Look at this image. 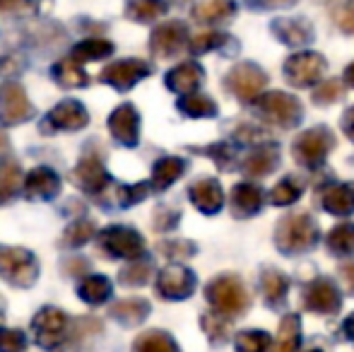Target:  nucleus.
Returning a JSON list of instances; mask_svg holds the SVG:
<instances>
[{
    "mask_svg": "<svg viewBox=\"0 0 354 352\" xmlns=\"http://www.w3.org/2000/svg\"><path fill=\"white\" fill-rule=\"evenodd\" d=\"M205 297L212 309L224 319L241 316L248 309V295L243 282L236 275H219L205 287Z\"/></svg>",
    "mask_w": 354,
    "mask_h": 352,
    "instance_id": "f257e3e1",
    "label": "nucleus"
},
{
    "mask_svg": "<svg viewBox=\"0 0 354 352\" xmlns=\"http://www.w3.org/2000/svg\"><path fill=\"white\" fill-rule=\"evenodd\" d=\"M0 277L19 290L32 287L39 277L37 256L19 246H0Z\"/></svg>",
    "mask_w": 354,
    "mask_h": 352,
    "instance_id": "f03ea898",
    "label": "nucleus"
},
{
    "mask_svg": "<svg viewBox=\"0 0 354 352\" xmlns=\"http://www.w3.org/2000/svg\"><path fill=\"white\" fill-rule=\"evenodd\" d=\"M316 239H318L316 222L308 215H304V212H299V215H287L280 225H277V232H275V241L282 254H301V251H308L316 244Z\"/></svg>",
    "mask_w": 354,
    "mask_h": 352,
    "instance_id": "7ed1b4c3",
    "label": "nucleus"
},
{
    "mask_svg": "<svg viewBox=\"0 0 354 352\" xmlns=\"http://www.w3.org/2000/svg\"><path fill=\"white\" fill-rule=\"evenodd\" d=\"M68 316L66 311L56 309V306H44L37 311L32 321L34 328V340H37L39 348L44 350H56L66 343L68 338Z\"/></svg>",
    "mask_w": 354,
    "mask_h": 352,
    "instance_id": "20e7f679",
    "label": "nucleus"
},
{
    "mask_svg": "<svg viewBox=\"0 0 354 352\" xmlns=\"http://www.w3.org/2000/svg\"><path fill=\"white\" fill-rule=\"evenodd\" d=\"M99 249L111 259L136 261L145 254V239L131 227H106L99 234Z\"/></svg>",
    "mask_w": 354,
    "mask_h": 352,
    "instance_id": "39448f33",
    "label": "nucleus"
},
{
    "mask_svg": "<svg viewBox=\"0 0 354 352\" xmlns=\"http://www.w3.org/2000/svg\"><path fill=\"white\" fill-rule=\"evenodd\" d=\"M34 116V104L29 102L27 92L17 82L0 85V123L3 126H19Z\"/></svg>",
    "mask_w": 354,
    "mask_h": 352,
    "instance_id": "423d86ee",
    "label": "nucleus"
},
{
    "mask_svg": "<svg viewBox=\"0 0 354 352\" xmlns=\"http://www.w3.org/2000/svg\"><path fill=\"white\" fill-rule=\"evenodd\" d=\"M333 145H335V138L330 136L328 128H311L294 140L292 150L297 162H301L304 167H318L328 157Z\"/></svg>",
    "mask_w": 354,
    "mask_h": 352,
    "instance_id": "0eeeda50",
    "label": "nucleus"
},
{
    "mask_svg": "<svg viewBox=\"0 0 354 352\" xmlns=\"http://www.w3.org/2000/svg\"><path fill=\"white\" fill-rule=\"evenodd\" d=\"M258 111L266 121L289 128L301 118V104H299V99L289 97L284 92H268L258 97Z\"/></svg>",
    "mask_w": 354,
    "mask_h": 352,
    "instance_id": "6e6552de",
    "label": "nucleus"
},
{
    "mask_svg": "<svg viewBox=\"0 0 354 352\" xmlns=\"http://www.w3.org/2000/svg\"><path fill=\"white\" fill-rule=\"evenodd\" d=\"M196 290V275L183 266H167L157 277V292L164 299H188Z\"/></svg>",
    "mask_w": 354,
    "mask_h": 352,
    "instance_id": "1a4fd4ad",
    "label": "nucleus"
},
{
    "mask_svg": "<svg viewBox=\"0 0 354 352\" xmlns=\"http://www.w3.org/2000/svg\"><path fill=\"white\" fill-rule=\"evenodd\" d=\"M266 82H268L266 73L258 66H253V63H241V66L234 68L227 77L229 89H232L239 99H243V102H251V99L261 97Z\"/></svg>",
    "mask_w": 354,
    "mask_h": 352,
    "instance_id": "9d476101",
    "label": "nucleus"
},
{
    "mask_svg": "<svg viewBox=\"0 0 354 352\" xmlns=\"http://www.w3.org/2000/svg\"><path fill=\"white\" fill-rule=\"evenodd\" d=\"M149 73H152L149 63L138 61V58H131V61H116L109 68H104L99 80L106 82V85H111V87H116V89H121V92H126V89L136 87L142 77L149 75Z\"/></svg>",
    "mask_w": 354,
    "mask_h": 352,
    "instance_id": "9b49d317",
    "label": "nucleus"
},
{
    "mask_svg": "<svg viewBox=\"0 0 354 352\" xmlns=\"http://www.w3.org/2000/svg\"><path fill=\"white\" fill-rule=\"evenodd\" d=\"M340 304H342V297L337 292V287L333 285V280L328 277H321V280L311 282L304 292V306L308 311H316V314H323V316H330V314H337L340 311Z\"/></svg>",
    "mask_w": 354,
    "mask_h": 352,
    "instance_id": "f8f14e48",
    "label": "nucleus"
},
{
    "mask_svg": "<svg viewBox=\"0 0 354 352\" xmlns=\"http://www.w3.org/2000/svg\"><path fill=\"white\" fill-rule=\"evenodd\" d=\"M188 41V29L183 22H167L157 27L149 39V48L157 58H174L183 51Z\"/></svg>",
    "mask_w": 354,
    "mask_h": 352,
    "instance_id": "ddd939ff",
    "label": "nucleus"
},
{
    "mask_svg": "<svg viewBox=\"0 0 354 352\" xmlns=\"http://www.w3.org/2000/svg\"><path fill=\"white\" fill-rule=\"evenodd\" d=\"M287 80L297 87H308L326 73V61L318 53H297L284 63Z\"/></svg>",
    "mask_w": 354,
    "mask_h": 352,
    "instance_id": "4468645a",
    "label": "nucleus"
},
{
    "mask_svg": "<svg viewBox=\"0 0 354 352\" xmlns=\"http://www.w3.org/2000/svg\"><path fill=\"white\" fill-rule=\"evenodd\" d=\"M71 178L75 186H80L87 193H102L104 188H109L111 176L104 169L102 160L97 155H87L75 165V169L71 172Z\"/></svg>",
    "mask_w": 354,
    "mask_h": 352,
    "instance_id": "2eb2a0df",
    "label": "nucleus"
},
{
    "mask_svg": "<svg viewBox=\"0 0 354 352\" xmlns=\"http://www.w3.org/2000/svg\"><path fill=\"white\" fill-rule=\"evenodd\" d=\"M109 131H111V136L121 145H138V140H140V116H138V109L133 104H121L118 109H113V113L109 116Z\"/></svg>",
    "mask_w": 354,
    "mask_h": 352,
    "instance_id": "dca6fc26",
    "label": "nucleus"
},
{
    "mask_svg": "<svg viewBox=\"0 0 354 352\" xmlns=\"http://www.w3.org/2000/svg\"><path fill=\"white\" fill-rule=\"evenodd\" d=\"M89 123V113L75 99H66V102L56 104V106L48 111L46 126H51L53 131H80Z\"/></svg>",
    "mask_w": 354,
    "mask_h": 352,
    "instance_id": "f3484780",
    "label": "nucleus"
},
{
    "mask_svg": "<svg viewBox=\"0 0 354 352\" xmlns=\"http://www.w3.org/2000/svg\"><path fill=\"white\" fill-rule=\"evenodd\" d=\"M58 191H61V178L46 167H37L24 178V196L29 201H51L58 196Z\"/></svg>",
    "mask_w": 354,
    "mask_h": 352,
    "instance_id": "a211bd4d",
    "label": "nucleus"
},
{
    "mask_svg": "<svg viewBox=\"0 0 354 352\" xmlns=\"http://www.w3.org/2000/svg\"><path fill=\"white\" fill-rule=\"evenodd\" d=\"M191 203L205 215H212L222 207L224 203V193L219 186L217 178H201L198 183L191 186Z\"/></svg>",
    "mask_w": 354,
    "mask_h": 352,
    "instance_id": "6ab92c4d",
    "label": "nucleus"
},
{
    "mask_svg": "<svg viewBox=\"0 0 354 352\" xmlns=\"http://www.w3.org/2000/svg\"><path fill=\"white\" fill-rule=\"evenodd\" d=\"M201 82H203V68L193 61L181 63V66L174 68L167 75V87L174 89L176 94H183V97L186 94H196Z\"/></svg>",
    "mask_w": 354,
    "mask_h": 352,
    "instance_id": "aec40b11",
    "label": "nucleus"
},
{
    "mask_svg": "<svg viewBox=\"0 0 354 352\" xmlns=\"http://www.w3.org/2000/svg\"><path fill=\"white\" fill-rule=\"evenodd\" d=\"M111 319H116L121 326H140L145 319L149 316V302L147 299H140V297H133V299H121L111 306Z\"/></svg>",
    "mask_w": 354,
    "mask_h": 352,
    "instance_id": "412c9836",
    "label": "nucleus"
},
{
    "mask_svg": "<svg viewBox=\"0 0 354 352\" xmlns=\"http://www.w3.org/2000/svg\"><path fill=\"white\" fill-rule=\"evenodd\" d=\"M321 203L333 215H350L354 212V183H337L323 191Z\"/></svg>",
    "mask_w": 354,
    "mask_h": 352,
    "instance_id": "4be33fe9",
    "label": "nucleus"
},
{
    "mask_svg": "<svg viewBox=\"0 0 354 352\" xmlns=\"http://www.w3.org/2000/svg\"><path fill=\"white\" fill-rule=\"evenodd\" d=\"M236 12V3L234 0H196L193 5V17L198 22H224Z\"/></svg>",
    "mask_w": 354,
    "mask_h": 352,
    "instance_id": "5701e85b",
    "label": "nucleus"
},
{
    "mask_svg": "<svg viewBox=\"0 0 354 352\" xmlns=\"http://www.w3.org/2000/svg\"><path fill=\"white\" fill-rule=\"evenodd\" d=\"M261 203H263V193L253 183H239L232 191V207H234V215L239 217H248L253 212H258Z\"/></svg>",
    "mask_w": 354,
    "mask_h": 352,
    "instance_id": "b1692460",
    "label": "nucleus"
},
{
    "mask_svg": "<svg viewBox=\"0 0 354 352\" xmlns=\"http://www.w3.org/2000/svg\"><path fill=\"white\" fill-rule=\"evenodd\" d=\"M111 292H113V285L106 275H89V277H84L77 287L80 299L92 306H99V304H104V302H109Z\"/></svg>",
    "mask_w": 354,
    "mask_h": 352,
    "instance_id": "393cba45",
    "label": "nucleus"
},
{
    "mask_svg": "<svg viewBox=\"0 0 354 352\" xmlns=\"http://www.w3.org/2000/svg\"><path fill=\"white\" fill-rule=\"evenodd\" d=\"M299 343H301V321L297 314L284 316L275 343H272V352H297Z\"/></svg>",
    "mask_w": 354,
    "mask_h": 352,
    "instance_id": "a878e982",
    "label": "nucleus"
},
{
    "mask_svg": "<svg viewBox=\"0 0 354 352\" xmlns=\"http://www.w3.org/2000/svg\"><path fill=\"white\" fill-rule=\"evenodd\" d=\"M186 172V162L181 157H164L154 165V174H152V188L154 191H164V188L171 186L176 178H181V174Z\"/></svg>",
    "mask_w": 354,
    "mask_h": 352,
    "instance_id": "bb28decb",
    "label": "nucleus"
},
{
    "mask_svg": "<svg viewBox=\"0 0 354 352\" xmlns=\"http://www.w3.org/2000/svg\"><path fill=\"white\" fill-rule=\"evenodd\" d=\"M275 167H277V147H272V145L258 147V150H253L251 155L246 157V162H243V172L251 176H266V174H270Z\"/></svg>",
    "mask_w": 354,
    "mask_h": 352,
    "instance_id": "cd10ccee",
    "label": "nucleus"
},
{
    "mask_svg": "<svg viewBox=\"0 0 354 352\" xmlns=\"http://www.w3.org/2000/svg\"><path fill=\"white\" fill-rule=\"evenodd\" d=\"M167 10V0H131L126 5V15L133 22H154L157 17H164Z\"/></svg>",
    "mask_w": 354,
    "mask_h": 352,
    "instance_id": "c85d7f7f",
    "label": "nucleus"
},
{
    "mask_svg": "<svg viewBox=\"0 0 354 352\" xmlns=\"http://www.w3.org/2000/svg\"><path fill=\"white\" fill-rule=\"evenodd\" d=\"M272 29L284 44H292V46H301L311 39V24L306 19H280L272 24Z\"/></svg>",
    "mask_w": 354,
    "mask_h": 352,
    "instance_id": "c756f323",
    "label": "nucleus"
},
{
    "mask_svg": "<svg viewBox=\"0 0 354 352\" xmlns=\"http://www.w3.org/2000/svg\"><path fill=\"white\" fill-rule=\"evenodd\" d=\"M53 77H56L58 85L68 87V89L89 85V75L82 71V66H80L77 61H73V58H66V61L56 63V68H53Z\"/></svg>",
    "mask_w": 354,
    "mask_h": 352,
    "instance_id": "7c9ffc66",
    "label": "nucleus"
},
{
    "mask_svg": "<svg viewBox=\"0 0 354 352\" xmlns=\"http://www.w3.org/2000/svg\"><path fill=\"white\" fill-rule=\"evenodd\" d=\"M113 53V44L104 41V39H84L77 46H73L71 58L77 63H87V61H102V58L111 56Z\"/></svg>",
    "mask_w": 354,
    "mask_h": 352,
    "instance_id": "2f4dec72",
    "label": "nucleus"
},
{
    "mask_svg": "<svg viewBox=\"0 0 354 352\" xmlns=\"http://www.w3.org/2000/svg\"><path fill=\"white\" fill-rule=\"evenodd\" d=\"M136 352H181L176 345V340L164 331H147V333L138 335L133 343Z\"/></svg>",
    "mask_w": 354,
    "mask_h": 352,
    "instance_id": "473e14b6",
    "label": "nucleus"
},
{
    "mask_svg": "<svg viewBox=\"0 0 354 352\" xmlns=\"http://www.w3.org/2000/svg\"><path fill=\"white\" fill-rule=\"evenodd\" d=\"M263 295H266V302L270 306H280L284 299H287V290H289V280L282 275L280 270H266L263 272Z\"/></svg>",
    "mask_w": 354,
    "mask_h": 352,
    "instance_id": "72a5a7b5",
    "label": "nucleus"
},
{
    "mask_svg": "<svg viewBox=\"0 0 354 352\" xmlns=\"http://www.w3.org/2000/svg\"><path fill=\"white\" fill-rule=\"evenodd\" d=\"M22 183V169L17 160H0V205L17 193Z\"/></svg>",
    "mask_w": 354,
    "mask_h": 352,
    "instance_id": "f704fd0d",
    "label": "nucleus"
},
{
    "mask_svg": "<svg viewBox=\"0 0 354 352\" xmlns=\"http://www.w3.org/2000/svg\"><path fill=\"white\" fill-rule=\"evenodd\" d=\"M236 352H268L272 348V338L266 331H241L234 338Z\"/></svg>",
    "mask_w": 354,
    "mask_h": 352,
    "instance_id": "c9c22d12",
    "label": "nucleus"
},
{
    "mask_svg": "<svg viewBox=\"0 0 354 352\" xmlns=\"http://www.w3.org/2000/svg\"><path fill=\"white\" fill-rule=\"evenodd\" d=\"M178 109H181L186 116L193 118H205V116H214L217 113V104L212 102L205 94H186V97L178 102Z\"/></svg>",
    "mask_w": 354,
    "mask_h": 352,
    "instance_id": "e433bc0d",
    "label": "nucleus"
},
{
    "mask_svg": "<svg viewBox=\"0 0 354 352\" xmlns=\"http://www.w3.org/2000/svg\"><path fill=\"white\" fill-rule=\"evenodd\" d=\"M328 249L335 256L354 254V225H340L328 234Z\"/></svg>",
    "mask_w": 354,
    "mask_h": 352,
    "instance_id": "4c0bfd02",
    "label": "nucleus"
},
{
    "mask_svg": "<svg viewBox=\"0 0 354 352\" xmlns=\"http://www.w3.org/2000/svg\"><path fill=\"white\" fill-rule=\"evenodd\" d=\"M92 237H94V222L92 220H77L66 230V234H63V244H66L68 249H77V246L87 244Z\"/></svg>",
    "mask_w": 354,
    "mask_h": 352,
    "instance_id": "58836bf2",
    "label": "nucleus"
},
{
    "mask_svg": "<svg viewBox=\"0 0 354 352\" xmlns=\"http://www.w3.org/2000/svg\"><path fill=\"white\" fill-rule=\"evenodd\" d=\"M299 196H301V178L287 176L272 188V203H275V205H289V203H294Z\"/></svg>",
    "mask_w": 354,
    "mask_h": 352,
    "instance_id": "ea45409f",
    "label": "nucleus"
},
{
    "mask_svg": "<svg viewBox=\"0 0 354 352\" xmlns=\"http://www.w3.org/2000/svg\"><path fill=\"white\" fill-rule=\"evenodd\" d=\"M149 275H152V263H149V261H133L131 266L123 268L118 277H121L123 285L140 287L149 280Z\"/></svg>",
    "mask_w": 354,
    "mask_h": 352,
    "instance_id": "a19ab883",
    "label": "nucleus"
},
{
    "mask_svg": "<svg viewBox=\"0 0 354 352\" xmlns=\"http://www.w3.org/2000/svg\"><path fill=\"white\" fill-rule=\"evenodd\" d=\"M203 331L207 333V338L212 340L214 345H222L229 335V321L219 314H205L203 316Z\"/></svg>",
    "mask_w": 354,
    "mask_h": 352,
    "instance_id": "79ce46f5",
    "label": "nucleus"
},
{
    "mask_svg": "<svg viewBox=\"0 0 354 352\" xmlns=\"http://www.w3.org/2000/svg\"><path fill=\"white\" fill-rule=\"evenodd\" d=\"M152 191V183L149 181H142V183H136V186H121L118 188V205L128 207V205H136V203L145 201Z\"/></svg>",
    "mask_w": 354,
    "mask_h": 352,
    "instance_id": "37998d69",
    "label": "nucleus"
},
{
    "mask_svg": "<svg viewBox=\"0 0 354 352\" xmlns=\"http://www.w3.org/2000/svg\"><path fill=\"white\" fill-rule=\"evenodd\" d=\"M333 15H335V22L340 24L342 32L354 34V0H335Z\"/></svg>",
    "mask_w": 354,
    "mask_h": 352,
    "instance_id": "c03bdc74",
    "label": "nucleus"
},
{
    "mask_svg": "<svg viewBox=\"0 0 354 352\" xmlns=\"http://www.w3.org/2000/svg\"><path fill=\"white\" fill-rule=\"evenodd\" d=\"M27 335L15 328H0V352H24Z\"/></svg>",
    "mask_w": 354,
    "mask_h": 352,
    "instance_id": "a18cd8bd",
    "label": "nucleus"
},
{
    "mask_svg": "<svg viewBox=\"0 0 354 352\" xmlns=\"http://www.w3.org/2000/svg\"><path fill=\"white\" fill-rule=\"evenodd\" d=\"M224 41H227L224 34L203 32V34H196V37L191 39V51L193 53H205V51H212V48H219Z\"/></svg>",
    "mask_w": 354,
    "mask_h": 352,
    "instance_id": "49530a36",
    "label": "nucleus"
},
{
    "mask_svg": "<svg viewBox=\"0 0 354 352\" xmlns=\"http://www.w3.org/2000/svg\"><path fill=\"white\" fill-rule=\"evenodd\" d=\"M37 10L34 0H0V12L5 15H17V17H27Z\"/></svg>",
    "mask_w": 354,
    "mask_h": 352,
    "instance_id": "de8ad7c7",
    "label": "nucleus"
},
{
    "mask_svg": "<svg viewBox=\"0 0 354 352\" xmlns=\"http://www.w3.org/2000/svg\"><path fill=\"white\" fill-rule=\"evenodd\" d=\"M342 94V85L337 80H328L326 85H321L313 92V102L316 104H330L335 102L337 97Z\"/></svg>",
    "mask_w": 354,
    "mask_h": 352,
    "instance_id": "09e8293b",
    "label": "nucleus"
},
{
    "mask_svg": "<svg viewBox=\"0 0 354 352\" xmlns=\"http://www.w3.org/2000/svg\"><path fill=\"white\" fill-rule=\"evenodd\" d=\"M162 254L169 259H188L196 254V246L191 241H169V244H162Z\"/></svg>",
    "mask_w": 354,
    "mask_h": 352,
    "instance_id": "8fccbe9b",
    "label": "nucleus"
},
{
    "mask_svg": "<svg viewBox=\"0 0 354 352\" xmlns=\"http://www.w3.org/2000/svg\"><path fill=\"white\" fill-rule=\"evenodd\" d=\"M205 155H210L214 157V162H217L219 167H229L232 165V160H234V152H232V147L229 145H224V142H219V145H210V147H205Z\"/></svg>",
    "mask_w": 354,
    "mask_h": 352,
    "instance_id": "3c124183",
    "label": "nucleus"
},
{
    "mask_svg": "<svg viewBox=\"0 0 354 352\" xmlns=\"http://www.w3.org/2000/svg\"><path fill=\"white\" fill-rule=\"evenodd\" d=\"M340 277L345 282V287L354 295V263H345L340 268Z\"/></svg>",
    "mask_w": 354,
    "mask_h": 352,
    "instance_id": "603ef678",
    "label": "nucleus"
},
{
    "mask_svg": "<svg viewBox=\"0 0 354 352\" xmlns=\"http://www.w3.org/2000/svg\"><path fill=\"white\" fill-rule=\"evenodd\" d=\"M258 5H266V8H272V5H275V8H284V5H292L294 0H256Z\"/></svg>",
    "mask_w": 354,
    "mask_h": 352,
    "instance_id": "864d4df0",
    "label": "nucleus"
},
{
    "mask_svg": "<svg viewBox=\"0 0 354 352\" xmlns=\"http://www.w3.org/2000/svg\"><path fill=\"white\" fill-rule=\"evenodd\" d=\"M345 128H347V136L354 140V109H350L347 111V116H345Z\"/></svg>",
    "mask_w": 354,
    "mask_h": 352,
    "instance_id": "5fc2aeb1",
    "label": "nucleus"
},
{
    "mask_svg": "<svg viewBox=\"0 0 354 352\" xmlns=\"http://www.w3.org/2000/svg\"><path fill=\"white\" fill-rule=\"evenodd\" d=\"M345 333H347V338L354 340V314L345 321Z\"/></svg>",
    "mask_w": 354,
    "mask_h": 352,
    "instance_id": "6e6d98bb",
    "label": "nucleus"
},
{
    "mask_svg": "<svg viewBox=\"0 0 354 352\" xmlns=\"http://www.w3.org/2000/svg\"><path fill=\"white\" fill-rule=\"evenodd\" d=\"M8 145H10V142H8V136H5V133L0 131V152H8Z\"/></svg>",
    "mask_w": 354,
    "mask_h": 352,
    "instance_id": "4d7b16f0",
    "label": "nucleus"
},
{
    "mask_svg": "<svg viewBox=\"0 0 354 352\" xmlns=\"http://www.w3.org/2000/svg\"><path fill=\"white\" fill-rule=\"evenodd\" d=\"M345 75H347V82H350V85L354 87V63H352L350 68H347V73H345Z\"/></svg>",
    "mask_w": 354,
    "mask_h": 352,
    "instance_id": "13d9d810",
    "label": "nucleus"
},
{
    "mask_svg": "<svg viewBox=\"0 0 354 352\" xmlns=\"http://www.w3.org/2000/svg\"><path fill=\"white\" fill-rule=\"evenodd\" d=\"M308 352H321V350H308Z\"/></svg>",
    "mask_w": 354,
    "mask_h": 352,
    "instance_id": "bf43d9fd",
    "label": "nucleus"
}]
</instances>
